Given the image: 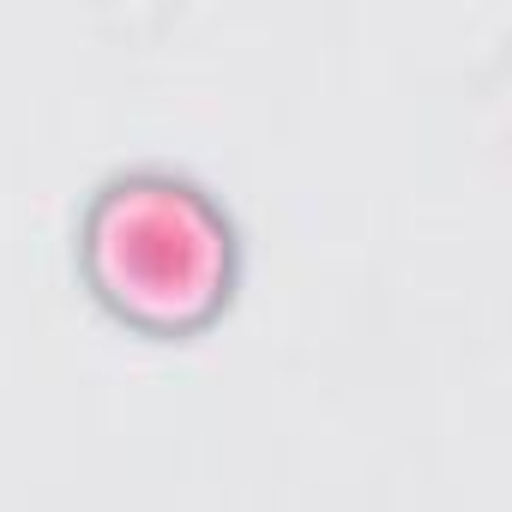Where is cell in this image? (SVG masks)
<instances>
[{"label":"cell","instance_id":"cell-1","mask_svg":"<svg viewBox=\"0 0 512 512\" xmlns=\"http://www.w3.org/2000/svg\"><path fill=\"white\" fill-rule=\"evenodd\" d=\"M181 229H187V217H181L175 199H133V205H121L115 235H103V247L121 260V272H115L121 296H133V302H181L187 290L205 284L211 241L187 235V241L169 247V235H181Z\"/></svg>","mask_w":512,"mask_h":512}]
</instances>
